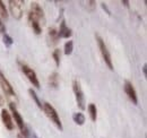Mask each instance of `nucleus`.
<instances>
[{
  "label": "nucleus",
  "instance_id": "1",
  "mask_svg": "<svg viewBox=\"0 0 147 138\" xmlns=\"http://www.w3.org/2000/svg\"><path fill=\"white\" fill-rule=\"evenodd\" d=\"M9 109H10V111H11V113H13V118L15 119V122H16L17 127L19 128L20 135L24 138H28L30 137V130L27 129L26 124L24 123V119H23V117L20 116V113L18 112V110H17L15 103L10 102V103H9Z\"/></svg>",
  "mask_w": 147,
  "mask_h": 138
},
{
  "label": "nucleus",
  "instance_id": "2",
  "mask_svg": "<svg viewBox=\"0 0 147 138\" xmlns=\"http://www.w3.org/2000/svg\"><path fill=\"white\" fill-rule=\"evenodd\" d=\"M43 111H44V113L47 114V117L51 120V122L55 123V127H57L58 129H60V130L63 129V128H62L61 120H60V118H59V114H58L57 110H55L51 104L48 103V102H44V103H43Z\"/></svg>",
  "mask_w": 147,
  "mask_h": 138
},
{
  "label": "nucleus",
  "instance_id": "3",
  "mask_svg": "<svg viewBox=\"0 0 147 138\" xmlns=\"http://www.w3.org/2000/svg\"><path fill=\"white\" fill-rule=\"evenodd\" d=\"M95 39H96V42H97L98 49H100V51H101V54H102V57H103V59H104V62L107 64V66L109 67L110 70H113L111 54H110V52H109V50H108V47L105 45V42L103 41V39L98 34H95Z\"/></svg>",
  "mask_w": 147,
  "mask_h": 138
},
{
  "label": "nucleus",
  "instance_id": "4",
  "mask_svg": "<svg viewBox=\"0 0 147 138\" xmlns=\"http://www.w3.org/2000/svg\"><path fill=\"white\" fill-rule=\"evenodd\" d=\"M73 89L74 93H75V97H76V102H77V106L80 109V110H85L86 109V105H85V96H84V92L80 86V83L75 79L73 82Z\"/></svg>",
  "mask_w": 147,
  "mask_h": 138
},
{
  "label": "nucleus",
  "instance_id": "5",
  "mask_svg": "<svg viewBox=\"0 0 147 138\" xmlns=\"http://www.w3.org/2000/svg\"><path fill=\"white\" fill-rule=\"evenodd\" d=\"M19 65H20L22 71H23L24 75L27 77V79L33 84V86H35L36 88H38V87H40V82H38V78H37V76H36V72L31 68L30 66H27L26 64L19 62Z\"/></svg>",
  "mask_w": 147,
  "mask_h": 138
},
{
  "label": "nucleus",
  "instance_id": "6",
  "mask_svg": "<svg viewBox=\"0 0 147 138\" xmlns=\"http://www.w3.org/2000/svg\"><path fill=\"white\" fill-rule=\"evenodd\" d=\"M9 10L10 14L15 19H20L23 16V0H10L9 2Z\"/></svg>",
  "mask_w": 147,
  "mask_h": 138
},
{
  "label": "nucleus",
  "instance_id": "7",
  "mask_svg": "<svg viewBox=\"0 0 147 138\" xmlns=\"http://www.w3.org/2000/svg\"><path fill=\"white\" fill-rule=\"evenodd\" d=\"M0 87L3 91V93L9 96V97H16V93L14 91V88L11 86V84L8 82V79L5 77V75L2 74V71L0 70Z\"/></svg>",
  "mask_w": 147,
  "mask_h": 138
},
{
  "label": "nucleus",
  "instance_id": "8",
  "mask_svg": "<svg viewBox=\"0 0 147 138\" xmlns=\"http://www.w3.org/2000/svg\"><path fill=\"white\" fill-rule=\"evenodd\" d=\"M28 14H31L33 17L36 18L40 23H42V24H44V23H45L44 12H43L42 7H41L37 2H32V3H31V10H30V13H28Z\"/></svg>",
  "mask_w": 147,
  "mask_h": 138
},
{
  "label": "nucleus",
  "instance_id": "9",
  "mask_svg": "<svg viewBox=\"0 0 147 138\" xmlns=\"http://www.w3.org/2000/svg\"><path fill=\"white\" fill-rule=\"evenodd\" d=\"M123 89H125V93L127 94V96L129 97V100H130L132 103L134 104L138 103L136 89L134 88V85H132L129 80H126V82H125V84H123Z\"/></svg>",
  "mask_w": 147,
  "mask_h": 138
},
{
  "label": "nucleus",
  "instance_id": "10",
  "mask_svg": "<svg viewBox=\"0 0 147 138\" xmlns=\"http://www.w3.org/2000/svg\"><path fill=\"white\" fill-rule=\"evenodd\" d=\"M1 120H2L5 127H6L8 130H13V129L15 128L13 119H11V116H10V113L8 112V110H6V109H2V110H1Z\"/></svg>",
  "mask_w": 147,
  "mask_h": 138
},
{
  "label": "nucleus",
  "instance_id": "11",
  "mask_svg": "<svg viewBox=\"0 0 147 138\" xmlns=\"http://www.w3.org/2000/svg\"><path fill=\"white\" fill-rule=\"evenodd\" d=\"M71 34H73L71 30L66 25V22L62 20L60 23V28L58 31V37L59 39H68V37L71 36Z\"/></svg>",
  "mask_w": 147,
  "mask_h": 138
},
{
  "label": "nucleus",
  "instance_id": "12",
  "mask_svg": "<svg viewBox=\"0 0 147 138\" xmlns=\"http://www.w3.org/2000/svg\"><path fill=\"white\" fill-rule=\"evenodd\" d=\"M28 22H30V24H31V26H32V28H33V32L37 35L41 34V32H42L41 23L37 20L36 18L33 17L31 14H28Z\"/></svg>",
  "mask_w": 147,
  "mask_h": 138
},
{
  "label": "nucleus",
  "instance_id": "13",
  "mask_svg": "<svg viewBox=\"0 0 147 138\" xmlns=\"http://www.w3.org/2000/svg\"><path fill=\"white\" fill-rule=\"evenodd\" d=\"M48 40H49V42H50L52 45H55V44L58 43V40H59V37H58V31L55 30V27H50V28H49Z\"/></svg>",
  "mask_w": 147,
  "mask_h": 138
},
{
  "label": "nucleus",
  "instance_id": "14",
  "mask_svg": "<svg viewBox=\"0 0 147 138\" xmlns=\"http://www.w3.org/2000/svg\"><path fill=\"white\" fill-rule=\"evenodd\" d=\"M49 85L52 88H58V86H59V75L57 71L52 72L49 76Z\"/></svg>",
  "mask_w": 147,
  "mask_h": 138
},
{
  "label": "nucleus",
  "instance_id": "15",
  "mask_svg": "<svg viewBox=\"0 0 147 138\" xmlns=\"http://www.w3.org/2000/svg\"><path fill=\"white\" fill-rule=\"evenodd\" d=\"M73 120L76 124L78 126H83L85 123V116L82 112H76L73 114Z\"/></svg>",
  "mask_w": 147,
  "mask_h": 138
},
{
  "label": "nucleus",
  "instance_id": "16",
  "mask_svg": "<svg viewBox=\"0 0 147 138\" xmlns=\"http://www.w3.org/2000/svg\"><path fill=\"white\" fill-rule=\"evenodd\" d=\"M88 113H90L91 120L96 121V119H97V109H96V105L94 103H91L88 105Z\"/></svg>",
  "mask_w": 147,
  "mask_h": 138
},
{
  "label": "nucleus",
  "instance_id": "17",
  "mask_svg": "<svg viewBox=\"0 0 147 138\" xmlns=\"http://www.w3.org/2000/svg\"><path fill=\"white\" fill-rule=\"evenodd\" d=\"M28 93H30L31 97L33 99V101L35 102V104H36V105L40 108V109H41V110H43V104H42V102L40 101V99H38L37 94L35 93V91H33V88H30V89H28Z\"/></svg>",
  "mask_w": 147,
  "mask_h": 138
},
{
  "label": "nucleus",
  "instance_id": "18",
  "mask_svg": "<svg viewBox=\"0 0 147 138\" xmlns=\"http://www.w3.org/2000/svg\"><path fill=\"white\" fill-rule=\"evenodd\" d=\"M63 50H65L63 52H65V54H66V55L71 54V53H73V50H74V42L73 41H67V42L65 43Z\"/></svg>",
  "mask_w": 147,
  "mask_h": 138
},
{
  "label": "nucleus",
  "instance_id": "19",
  "mask_svg": "<svg viewBox=\"0 0 147 138\" xmlns=\"http://www.w3.org/2000/svg\"><path fill=\"white\" fill-rule=\"evenodd\" d=\"M1 19H3V20L8 19V12H7L6 6L3 5L2 1H0V20Z\"/></svg>",
  "mask_w": 147,
  "mask_h": 138
},
{
  "label": "nucleus",
  "instance_id": "20",
  "mask_svg": "<svg viewBox=\"0 0 147 138\" xmlns=\"http://www.w3.org/2000/svg\"><path fill=\"white\" fill-rule=\"evenodd\" d=\"M2 40H3V43L6 45V48H10L14 43V40L10 35H8L7 33H3V36H2Z\"/></svg>",
  "mask_w": 147,
  "mask_h": 138
},
{
  "label": "nucleus",
  "instance_id": "21",
  "mask_svg": "<svg viewBox=\"0 0 147 138\" xmlns=\"http://www.w3.org/2000/svg\"><path fill=\"white\" fill-rule=\"evenodd\" d=\"M52 57H53V59H55V66L58 67L59 65H60V58H61V53H60V50L59 49H55L53 53H52Z\"/></svg>",
  "mask_w": 147,
  "mask_h": 138
},
{
  "label": "nucleus",
  "instance_id": "22",
  "mask_svg": "<svg viewBox=\"0 0 147 138\" xmlns=\"http://www.w3.org/2000/svg\"><path fill=\"white\" fill-rule=\"evenodd\" d=\"M87 7L90 8V10H94L96 7V2L95 1H87Z\"/></svg>",
  "mask_w": 147,
  "mask_h": 138
},
{
  "label": "nucleus",
  "instance_id": "23",
  "mask_svg": "<svg viewBox=\"0 0 147 138\" xmlns=\"http://www.w3.org/2000/svg\"><path fill=\"white\" fill-rule=\"evenodd\" d=\"M102 8H103V9H104V10L108 13V15H110V14H111V12L109 10V8L107 7V5H105V3H102Z\"/></svg>",
  "mask_w": 147,
  "mask_h": 138
},
{
  "label": "nucleus",
  "instance_id": "24",
  "mask_svg": "<svg viewBox=\"0 0 147 138\" xmlns=\"http://www.w3.org/2000/svg\"><path fill=\"white\" fill-rule=\"evenodd\" d=\"M0 32L1 33H5L6 32V28H5V26H3V24H2L1 20H0Z\"/></svg>",
  "mask_w": 147,
  "mask_h": 138
},
{
  "label": "nucleus",
  "instance_id": "25",
  "mask_svg": "<svg viewBox=\"0 0 147 138\" xmlns=\"http://www.w3.org/2000/svg\"><path fill=\"white\" fill-rule=\"evenodd\" d=\"M30 138H40L37 136L35 133H33V131H30Z\"/></svg>",
  "mask_w": 147,
  "mask_h": 138
},
{
  "label": "nucleus",
  "instance_id": "26",
  "mask_svg": "<svg viewBox=\"0 0 147 138\" xmlns=\"http://www.w3.org/2000/svg\"><path fill=\"white\" fill-rule=\"evenodd\" d=\"M5 104V100H3V97L0 95V106H2Z\"/></svg>",
  "mask_w": 147,
  "mask_h": 138
},
{
  "label": "nucleus",
  "instance_id": "27",
  "mask_svg": "<svg viewBox=\"0 0 147 138\" xmlns=\"http://www.w3.org/2000/svg\"><path fill=\"white\" fill-rule=\"evenodd\" d=\"M146 68H147V65L145 64V65L143 66V71H144V76H146Z\"/></svg>",
  "mask_w": 147,
  "mask_h": 138
},
{
  "label": "nucleus",
  "instance_id": "28",
  "mask_svg": "<svg viewBox=\"0 0 147 138\" xmlns=\"http://www.w3.org/2000/svg\"><path fill=\"white\" fill-rule=\"evenodd\" d=\"M121 2H122V5H125L126 7H129V1H123V0H122Z\"/></svg>",
  "mask_w": 147,
  "mask_h": 138
},
{
  "label": "nucleus",
  "instance_id": "29",
  "mask_svg": "<svg viewBox=\"0 0 147 138\" xmlns=\"http://www.w3.org/2000/svg\"><path fill=\"white\" fill-rule=\"evenodd\" d=\"M18 138H24V137H23V136H22V135L19 134V135H18Z\"/></svg>",
  "mask_w": 147,
  "mask_h": 138
}]
</instances>
